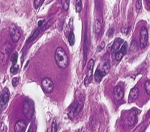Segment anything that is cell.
<instances>
[{
  "mask_svg": "<svg viewBox=\"0 0 150 132\" xmlns=\"http://www.w3.org/2000/svg\"><path fill=\"white\" fill-rule=\"evenodd\" d=\"M35 104L33 102L29 99L24 101L23 105V113L25 117L31 120L34 114Z\"/></svg>",
  "mask_w": 150,
  "mask_h": 132,
  "instance_id": "3957f363",
  "label": "cell"
},
{
  "mask_svg": "<svg viewBox=\"0 0 150 132\" xmlns=\"http://www.w3.org/2000/svg\"><path fill=\"white\" fill-rule=\"evenodd\" d=\"M94 61L93 59H90L88 65V70L86 73V76L84 81V84L86 86L90 83L92 80L93 77V69L94 66Z\"/></svg>",
  "mask_w": 150,
  "mask_h": 132,
  "instance_id": "ba28073f",
  "label": "cell"
},
{
  "mask_svg": "<svg viewBox=\"0 0 150 132\" xmlns=\"http://www.w3.org/2000/svg\"><path fill=\"white\" fill-rule=\"evenodd\" d=\"M127 49L128 44L126 42H125V43H124V44L122 45L121 49L119 50L116 53H115V59L117 62H120L123 58V57L125 55L127 52Z\"/></svg>",
  "mask_w": 150,
  "mask_h": 132,
  "instance_id": "4fadbf2b",
  "label": "cell"
},
{
  "mask_svg": "<svg viewBox=\"0 0 150 132\" xmlns=\"http://www.w3.org/2000/svg\"><path fill=\"white\" fill-rule=\"evenodd\" d=\"M82 1L80 0H78L76 2V5H75V8H76V11L78 12H80L81 10H82Z\"/></svg>",
  "mask_w": 150,
  "mask_h": 132,
  "instance_id": "cb8c5ba5",
  "label": "cell"
},
{
  "mask_svg": "<svg viewBox=\"0 0 150 132\" xmlns=\"http://www.w3.org/2000/svg\"><path fill=\"white\" fill-rule=\"evenodd\" d=\"M18 54L17 52H14V53L12 55L11 58V61L12 63V66L16 65V63L17 62V60H18Z\"/></svg>",
  "mask_w": 150,
  "mask_h": 132,
  "instance_id": "7402d4cb",
  "label": "cell"
},
{
  "mask_svg": "<svg viewBox=\"0 0 150 132\" xmlns=\"http://www.w3.org/2000/svg\"><path fill=\"white\" fill-rule=\"evenodd\" d=\"M54 58L58 66L60 68H66L69 64V59L68 55L62 47H57L54 53Z\"/></svg>",
  "mask_w": 150,
  "mask_h": 132,
  "instance_id": "6da1fadb",
  "label": "cell"
},
{
  "mask_svg": "<svg viewBox=\"0 0 150 132\" xmlns=\"http://www.w3.org/2000/svg\"><path fill=\"white\" fill-rule=\"evenodd\" d=\"M69 2H70V1H68V0H67V1L66 0H63V1H61L63 9L64 11H67L68 10L69 7Z\"/></svg>",
  "mask_w": 150,
  "mask_h": 132,
  "instance_id": "603a6c76",
  "label": "cell"
},
{
  "mask_svg": "<svg viewBox=\"0 0 150 132\" xmlns=\"http://www.w3.org/2000/svg\"><path fill=\"white\" fill-rule=\"evenodd\" d=\"M10 99V91L7 88H5L0 95V109H3L8 103Z\"/></svg>",
  "mask_w": 150,
  "mask_h": 132,
  "instance_id": "8992f818",
  "label": "cell"
},
{
  "mask_svg": "<svg viewBox=\"0 0 150 132\" xmlns=\"http://www.w3.org/2000/svg\"><path fill=\"white\" fill-rule=\"evenodd\" d=\"M145 88L146 93L150 96V81H147L145 83Z\"/></svg>",
  "mask_w": 150,
  "mask_h": 132,
  "instance_id": "f1b7e54d",
  "label": "cell"
},
{
  "mask_svg": "<svg viewBox=\"0 0 150 132\" xmlns=\"http://www.w3.org/2000/svg\"><path fill=\"white\" fill-rule=\"evenodd\" d=\"M138 113V110L137 109H132L130 111L128 119V123L129 127H132L135 124L137 119Z\"/></svg>",
  "mask_w": 150,
  "mask_h": 132,
  "instance_id": "8fae6325",
  "label": "cell"
},
{
  "mask_svg": "<svg viewBox=\"0 0 150 132\" xmlns=\"http://www.w3.org/2000/svg\"><path fill=\"white\" fill-rule=\"evenodd\" d=\"M136 9L137 10H140L142 8V1H137L136 3Z\"/></svg>",
  "mask_w": 150,
  "mask_h": 132,
  "instance_id": "4dcf8cb0",
  "label": "cell"
},
{
  "mask_svg": "<svg viewBox=\"0 0 150 132\" xmlns=\"http://www.w3.org/2000/svg\"><path fill=\"white\" fill-rule=\"evenodd\" d=\"M105 47V42H102L101 43L100 45L98 47V49H97V51L98 52H100L102 49H103Z\"/></svg>",
  "mask_w": 150,
  "mask_h": 132,
  "instance_id": "1f68e13d",
  "label": "cell"
},
{
  "mask_svg": "<svg viewBox=\"0 0 150 132\" xmlns=\"http://www.w3.org/2000/svg\"><path fill=\"white\" fill-rule=\"evenodd\" d=\"M0 22H1V20H0Z\"/></svg>",
  "mask_w": 150,
  "mask_h": 132,
  "instance_id": "d590c367",
  "label": "cell"
},
{
  "mask_svg": "<svg viewBox=\"0 0 150 132\" xmlns=\"http://www.w3.org/2000/svg\"><path fill=\"white\" fill-rule=\"evenodd\" d=\"M84 103L82 101H78L76 102L75 104L72 107V109L70 112L69 113V117L71 118H74L76 115L78 114L82 110L83 108Z\"/></svg>",
  "mask_w": 150,
  "mask_h": 132,
  "instance_id": "9c48e42d",
  "label": "cell"
},
{
  "mask_svg": "<svg viewBox=\"0 0 150 132\" xmlns=\"http://www.w3.org/2000/svg\"><path fill=\"white\" fill-rule=\"evenodd\" d=\"M102 28V23L99 19L95 20L94 25V30L95 34H99Z\"/></svg>",
  "mask_w": 150,
  "mask_h": 132,
  "instance_id": "ac0fdd59",
  "label": "cell"
},
{
  "mask_svg": "<svg viewBox=\"0 0 150 132\" xmlns=\"http://www.w3.org/2000/svg\"><path fill=\"white\" fill-rule=\"evenodd\" d=\"M19 83V78L18 77H15L12 79V85L14 87H16L18 84Z\"/></svg>",
  "mask_w": 150,
  "mask_h": 132,
  "instance_id": "f546056e",
  "label": "cell"
},
{
  "mask_svg": "<svg viewBox=\"0 0 150 132\" xmlns=\"http://www.w3.org/2000/svg\"><path fill=\"white\" fill-rule=\"evenodd\" d=\"M42 27H38V28L36 29V30L35 31V32L32 34V35H31V36L29 38V39L27 41V43H29L30 42H32L33 41H34L35 40H36V38H37V37L38 36V35L39 34L40 32V30L41 29Z\"/></svg>",
  "mask_w": 150,
  "mask_h": 132,
  "instance_id": "d6986e66",
  "label": "cell"
},
{
  "mask_svg": "<svg viewBox=\"0 0 150 132\" xmlns=\"http://www.w3.org/2000/svg\"><path fill=\"white\" fill-rule=\"evenodd\" d=\"M58 131V125L57 122L56 120H54L52 124L51 127V132H57Z\"/></svg>",
  "mask_w": 150,
  "mask_h": 132,
  "instance_id": "83f0119b",
  "label": "cell"
},
{
  "mask_svg": "<svg viewBox=\"0 0 150 132\" xmlns=\"http://www.w3.org/2000/svg\"><path fill=\"white\" fill-rule=\"evenodd\" d=\"M107 75V74L104 72V70L97 68L95 72V75H94L95 81L98 83H100L101 80L102 79L103 77L106 76Z\"/></svg>",
  "mask_w": 150,
  "mask_h": 132,
  "instance_id": "2e32d148",
  "label": "cell"
},
{
  "mask_svg": "<svg viewBox=\"0 0 150 132\" xmlns=\"http://www.w3.org/2000/svg\"><path fill=\"white\" fill-rule=\"evenodd\" d=\"M149 40V34L147 29L142 27L140 34V46L141 49H144L147 44Z\"/></svg>",
  "mask_w": 150,
  "mask_h": 132,
  "instance_id": "5b68a950",
  "label": "cell"
},
{
  "mask_svg": "<svg viewBox=\"0 0 150 132\" xmlns=\"http://www.w3.org/2000/svg\"><path fill=\"white\" fill-rule=\"evenodd\" d=\"M27 127V122L24 120H19L16 122L14 125V132H25Z\"/></svg>",
  "mask_w": 150,
  "mask_h": 132,
  "instance_id": "7c38bea8",
  "label": "cell"
},
{
  "mask_svg": "<svg viewBox=\"0 0 150 132\" xmlns=\"http://www.w3.org/2000/svg\"><path fill=\"white\" fill-rule=\"evenodd\" d=\"M44 2L43 0H35L34 1V5L36 9L41 7Z\"/></svg>",
  "mask_w": 150,
  "mask_h": 132,
  "instance_id": "484cf974",
  "label": "cell"
},
{
  "mask_svg": "<svg viewBox=\"0 0 150 132\" xmlns=\"http://www.w3.org/2000/svg\"><path fill=\"white\" fill-rule=\"evenodd\" d=\"M41 87L43 92L47 94H50L54 90V83L48 77L44 78L42 80Z\"/></svg>",
  "mask_w": 150,
  "mask_h": 132,
  "instance_id": "277c9868",
  "label": "cell"
},
{
  "mask_svg": "<svg viewBox=\"0 0 150 132\" xmlns=\"http://www.w3.org/2000/svg\"><path fill=\"white\" fill-rule=\"evenodd\" d=\"M19 70V66L18 65H15V66H12L11 68H10V72L13 75H16L18 73Z\"/></svg>",
  "mask_w": 150,
  "mask_h": 132,
  "instance_id": "d4e9b609",
  "label": "cell"
},
{
  "mask_svg": "<svg viewBox=\"0 0 150 132\" xmlns=\"http://www.w3.org/2000/svg\"><path fill=\"white\" fill-rule=\"evenodd\" d=\"M139 94H140V90L138 88L135 87V88L131 89L130 92V94H129V101L132 102V101L135 100L136 98L138 97Z\"/></svg>",
  "mask_w": 150,
  "mask_h": 132,
  "instance_id": "e0dca14e",
  "label": "cell"
},
{
  "mask_svg": "<svg viewBox=\"0 0 150 132\" xmlns=\"http://www.w3.org/2000/svg\"><path fill=\"white\" fill-rule=\"evenodd\" d=\"M43 23V21L41 20V21H38V25L39 27H42Z\"/></svg>",
  "mask_w": 150,
  "mask_h": 132,
  "instance_id": "836d02e7",
  "label": "cell"
},
{
  "mask_svg": "<svg viewBox=\"0 0 150 132\" xmlns=\"http://www.w3.org/2000/svg\"><path fill=\"white\" fill-rule=\"evenodd\" d=\"M37 130V125L35 122H33L29 128V131L27 132H36Z\"/></svg>",
  "mask_w": 150,
  "mask_h": 132,
  "instance_id": "4316f807",
  "label": "cell"
},
{
  "mask_svg": "<svg viewBox=\"0 0 150 132\" xmlns=\"http://www.w3.org/2000/svg\"><path fill=\"white\" fill-rule=\"evenodd\" d=\"M68 42L69 44L72 46L74 44L75 42V36L74 34L73 33V32H71V33L69 34V36H68Z\"/></svg>",
  "mask_w": 150,
  "mask_h": 132,
  "instance_id": "44dd1931",
  "label": "cell"
},
{
  "mask_svg": "<svg viewBox=\"0 0 150 132\" xmlns=\"http://www.w3.org/2000/svg\"><path fill=\"white\" fill-rule=\"evenodd\" d=\"M124 43V41L120 38H117L115 40L114 42L113 43L111 49L112 52H115L116 53L120 49L122 44Z\"/></svg>",
  "mask_w": 150,
  "mask_h": 132,
  "instance_id": "9a60e30c",
  "label": "cell"
},
{
  "mask_svg": "<svg viewBox=\"0 0 150 132\" xmlns=\"http://www.w3.org/2000/svg\"><path fill=\"white\" fill-rule=\"evenodd\" d=\"M9 33L12 40L14 42H17L21 38V34L18 29L14 24L10 25L9 28Z\"/></svg>",
  "mask_w": 150,
  "mask_h": 132,
  "instance_id": "52a82bcc",
  "label": "cell"
},
{
  "mask_svg": "<svg viewBox=\"0 0 150 132\" xmlns=\"http://www.w3.org/2000/svg\"><path fill=\"white\" fill-rule=\"evenodd\" d=\"M138 49V44L136 40H134L131 42L130 46V51L132 52H135Z\"/></svg>",
  "mask_w": 150,
  "mask_h": 132,
  "instance_id": "ffe728a7",
  "label": "cell"
},
{
  "mask_svg": "<svg viewBox=\"0 0 150 132\" xmlns=\"http://www.w3.org/2000/svg\"><path fill=\"white\" fill-rule=\"evenodd\" d=\"M6 131H7V128L6 125L1 123L0 124V132H6Z\"/></svg>",
  "mask_w": 150,
  "mask_h": 132,
  "instance_id": "d6a6232c",
  "label": "cell"
},
{
  "mask_svg": "<svg viewBox=\"0 0 150 132\" xmlns=\"http://www.w3.org/2000/svg\"><path fill=\"white\" fill-rule=\"evenodd\" d=\"M12 46L9 41L5 42L0 49V64L3 67L7 64L11 53Z\"/></svg>",
  "mask_w": 150,
  "mask_h": 132,
  "instance_id": "7a4b0ae2",
  "label": "cell"
},
{
  "mask_svg": "<svg viewBox=\"0 0 150 132\" xmlns=\"http://www.w3.org/2000/svg\"><path fill=\"white\" fill-rule=\"evenodd\" d=\"M88 51H89V44H88V31H87V26H86V32H85V36H84V65L86 64Z\"/></svg>",
  "mask_w": 150,
  "mask_h": 132,
  "instance_id": "5bb4252c",
  "label": "cell"
},
{
  "mask_svg": "<svg viewBox=\"0 0 150 132\" xmlns=\"http://www.w3.org/2000/svg\"><path fill=\"white\" fill-rule=\"evenodd\" d=\"M146 2L147 3L149 6V7L150 8V1H146Z\"/></svg>",
  "mask_w": 150,
  "mask_h": 132,
  "instance_id": "e575fe53",
  "label": "cell"
},
{
  "mask_svg": "<svg viewBox=\"0 0 150 132\" xmlns=\"http://www.w3.org/2000/svg\"><path fill=\"white\" fill-rule=\"evenodd\" d=\"M113 95L115 101L117 102L121 101L124 96V92L121 87L119 85L116 86L113 90Z\"/></svg>",
  "mask_w": 150,
  "mask_h": 132,
  "instance_id": "30bf717a",
  "label": "cell"
}]
</instances>
